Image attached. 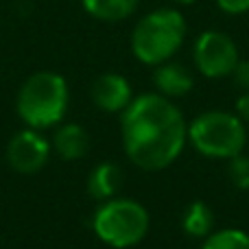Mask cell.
<instances>
[{
  "label": "cell",
  "mask_w": 249,
  "mask_h": 249,
  "mask_svg": "<svg viewBox=\"0 0 249 249\" xmlns=\"http://www.w3.org/2000/svg\"><path fill=\"white\" fill-rule=\"evenodd\" d=\"M51 146L61 160H81L90 149V136H88L86 127L79 123H66L57 124L55 136H53Z\"/></svg>",
  "instance_id": "30bf717a"
},
{
  "label": "cell",
  "mask_w": 249,
  "mask_h": 249,
  "mask_svg": "<svg viewBox=\"0 0 249 249\" xmlns=\"http://www.w3.org/2000/svg\"><path fill=\"white\" fill-rule=\"evenodd\" d=\"M195 68L206 79H225L234 72L238 57V46L228 33L223 31H203L195 39L193 46Z\"/></svg>",
  "instance_id": "8992f818"
},
{
  "label": "cell",
  "mask_w": 249,
  "mask_h": 249,
  "mask_svg": "<svg viewBox=\"0 0 249 249\" xmlns=\"http://www.w3.org/2000/svg\"><path fill=\"white\" fill-rule=\"evenodd\" d=\"M234 83L241 88L243 92H249V59H241L232 72Z\"/></svg>",
  "instance_id": "e0dca14e"
},
{
  "label": "cell",
  "mask_w": 249,
  "mask_h": 249,
  "mask_svg": "<svg viewBox=\"0 0 249 249\" xmlns=\"http://www.w3.org/2000/svg\"><path fill=\"white\" fill-rule=\"evenodd\" d=\"M201 249H249V234L238 228L219 230L203 238Z\"/></svg>",
  "instance_id": "5bb4252c"
},
{
  "label": "cell",
  "mask_w": 249,
  "mask_h": 249,
  "mask_svg": "<svg viewBox=\"0 0 249 249\" xmlns=\"http://www.w3.org/2000/svg\"><path fill=\"white\" fill-rule=\"evenodd\" d=\"M214 2L228 16H243L249 11V0H214Z\"/></svg>",
  "instance_id": "2e32d148"
},
{
  "label": "cell",
  "mask_w": 249,
  "mask_h": 249,
  "mask_svg": "<svg viewBox=\"0 0 249 249\" xmlns=\"http://www.w3.org/2000/svg\"><path fill=\"white\" fill-rule=\"evenodd\" d=\"M186 20L177 9L160 7L144 13L131 31V53L140 64L160 66L173 59L186 39Z\"/></svg>",
  "instance_id": "7a4b0ae2"
},
{
  "label": "cell",
  "mask_w": 249,
  "mask_h": 249,
  "mask_svg": "<svg viewBox=\"0 0 249 249\" xmlns=\"http://www.w3.org/2000/svg\"><path fill=\"white\" fill-rule=\"evenodd\" d=\"M153 86L158 94L166 96V99H181L195 88V77L184 64L179 61H164V64L155 66L153 70Z\"/></svg>",
  "instance_id": "9c48e42d"
},
{
  "label": "cell",
  "mask_w": 249,
  "mask_h": 249,
  "mask_svg": "<svg viewBox=\"0 0 249 249\" xmlns=\"http://www.w3.org/2000/svg\"><path fill=\"white\" fill-rule=\"evenodd\" d=\"M90 96L92 103L101 112H109V114H123L127 109V105L133 101L131 86L118 72L99 74L90 88Z\"/></svg>",
  "instance_id": "ba28073f"
},
{
  "label": "cell",
  "mask_w": 249,
  "mask_h": 249,
  "mask_svg": "<svg viewBox=\"0 0 249 249\" xmlns=\"http://www.w3.org/2000/svg\"><path fill=\"white\" fill-rule=\"evenodd\" d=\"M68 103L70 92L66 79L53 70H39L20 86L16 109L26 127L42 131L64 121Z\"/></svg>",
  "instance_id": "3957f363"
},
{
  "label": "cell",
  "mask_w": 249,
  "mask_h": 249,
  "mask_svg": "<svg viewBox=\"0 0 249 249\" xmlns=\"http://www.w3.org/2000/svg\"><path fill=\"white\" fill-rule=\"evenodd\" d=\"M123 146L142 171H164L181 155L188 142V123L171 99L146 92L133 96L121 114Z\"/></svg>",
  "instance_id": "6da1fadb"
},
{
  "label": "cell",
  "mask_w": 249,
  "mask_h": 249,
  "mask_svg": "<svg viewBox=\"0 0 249 249\" xmlns=\"http://www.w3.org/2000/svg\"><path fill=\"white\" fill-rule=\"evenodd\" d=\"M228 175L230 181L238 190H249V155L238 153L228 160Z\"/></svg>",
  "instance_id": "9a60e30c"
},
{
  "label": "cell",
  "mask_w": 249,
  "mask_h": 249,
  "mask_svg": "<svg viewBox=\"0 0 249 249\" xmlns=\"http://www.w3.org/2000/svg\"><path fill=\"white\" fill-rule=\"evenodd\" d=\"M188 142L206 158L230 160L243 153L247 144V129L236 114L210 109L188 123Z\"/></svg>",
  "instance_id": "277c9868"
},
{
  "label": "cell",
  "mask_w": 249,
  "mask_h": 249,
  "mask_svg": "<svg viewBox=\"0 0 249 249\" xmlns=\"http://www.w3.org/2000/svg\"><path fill=\"white\" fill-rule=\"evenodd\" d=\"M90 18L101 22H123L138 9L140 0H81Z\"/></svg>",
  "instance_id": "7c38bea8"
},
{
  "label": "cell",
  "mask_w": 249,
  "mask_h": 249,
  "mask_svg": "<svg viewBox=\"0 0 249 249\" xmlns=\"http://www.w3.org/2000/svg\"><path fill=\"white\" fill-rule=\"evenodd\" d=\"M181 230L193 238H206L214 230V212L206 201H193L181 214Z\"/></svg>",
  "instance_id": "4fadbf2b"
},
{
  "label": "cell",
  "mask_w": 249,
  "mask_h": 249,
  "mask_svg": "<svg viewBox=\"0 0 249 249\" xmlns=\"http://www.w3.org/2000/svg\"><path fill=\"white\" fill-rule=\"evenodd\" d=\"M51 142L42 136L37 129H22L9 140L7 144V162L16 173L22 175H33L46 166L51 158Z\"/></svg>",
  "instance_id": "52a82bcc"
},
{
  "label": "cell",
  "mask_w": 249,
  "mask_h": 249,
  "mask_svg": "<svg viewBox=\"0 0 249 249\" xmlns=\"http://www.w3.org/2000/svg\"><path fill=\"white\" fill-rule=\"evenodd\" d=\"M94 234L114 249L136 247L149 232V212L142 203L127 197L101 201L92 216Z\"/></svg>",
  "instance_id": "5b68a950"
},
{
  "label": "cell",
  "mask_w": 249,
  "mask_h": 249,
  "mask_svg": "<svg viewBox=\"0 0 249 249\" xmlns=\"http://www.w3.org/2000/svg\"><path fill=\"white\" fill-rule=\"evenodd\" d=\"M173 2H177V4H193V2H197V0H173Z\"/></svg>",
  "instance_id": "d6986e66"
},
{
  "label": "cell",
  "mask_w": 249,
  "mask_h": 249,
  "mask_svg": "<svg viewBox=\"0 0 249 249\" xmlns=\"http://www.w3.org/2000/svg\"><path fill=\"white\" fill-rule=\"evenodd\" d=\"M124 171L116 162H101L88 175V193L96 201L114 199L123 188Z\"/></svg>",
  "instance_id": "8fae6325"
},
{
  "label": "cell",
  "mask_w": 249,
  "mask_h": 249,
  "mask_svg": "<svg viewBox=\"0 0 249 249\" xmlns=\"http://www.w3.org/2000/svg\"><path fill=\"white\" fill-rule=\"evenodd\" d=\"M236 116L245 124H249V92H243L236 99Z\"/></svg>",
  "instance_id": "ac0fdd59"
}]
</instances>
